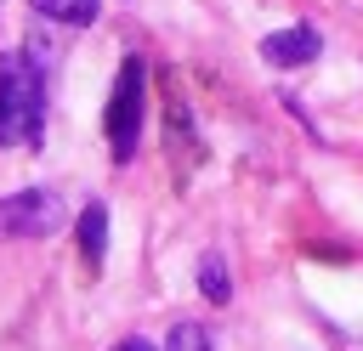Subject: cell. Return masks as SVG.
I'll return each instance as SVG.
<instances>
[{
  "instance_id": "9",
  "label": "cell",
  "mask_w": 363,
  "mask_h": 351,
  "mask_svg": "<svg viewBox=\"0 0 363 351\" xmlns=\"http://www.w3.org/2000/svg\"><path fill=\"white\" fill-rule=\"evenodd\" d=\"M113 351H153V345H147V340H119Z\"/></svg>"
},
{
  "instance_id": "6",
  "label": "cell",
  "mask_w": 363,
  "mask_h": 351,
  "mask_svg": "<svg viewBox=\"0 0 363 351\" xmlns=\"http://www.w3.org/2000/svg\"><path fill=\"white\" fill-rule=\"evenodd\" d=\"M28 6L57 23H96V11H102V0H28Z\"/></svg>"
},
{
  "instance_id": "4",
  "label": "cell",
  "mask_w": 363,
  "mask_h": 351,
  "mask_svg": "<svg viewBox=\"0 0 363 351\" xmlns=\"http://www.w3.org/2000/svg\"><path fill=\"white\" fill-rule=\"evenodd\" d=\"M318 51H323V34H318L312 23H295V28H278V34L261 40V57H267L272 68H301V62H312Z\"/></svg>"
},
{
  "instance_id": "2",
  "label": "cell",
  "mask_w": 363,
  "mask_h": 351,
  "mask_svg": "<svg viewBox=\"0 0 363 351\" xmlns=\"http://www.w3.org/2000/svg\"><path fill=\"white\" fill-rule=\"evenodd\" d=\"M142 108H147V62L142 57H125L119 62V79H113V96H108V113H102V130H108V147H113L119 164L136 153Z\"/></svg>"
},
{
  "instance_id": "1",
  "label": "cell",
  "mask_w": 363,
  "mask_h": 351,
  "mask_svg": "<svg viewBox=\"0 0 363 351\" xmlns=\"http://www.w3.org/2000/svg\"><path fill=\"white\" fill-rule=\"evenodd\" d=\"M45 130V79L34 57H0V147H34Z\"/></svg>"
},
{
  "instance_id": "8",
  "label": "cell",
  "mask_w": 363,
  "mask_h": 351,
  "mask_svg": "<svg viewBox=\"0 0 363 351\" xmlns=\"http://www.w3.org/2000/svg\"><path fill=\"white\" fill-rule=\"evenodd\" d=\"M164 351H210V334L199 323H176L170 340H164Z\"/></svg>"
},
{
  "instance_id": "5",
  "label": "cell",
  "mask_w": 363,
  "mask_h": 351,
  "mask_svg": "<svg viewBox=\"0 0 363 351\" xmlns=\"http://www.w3.org/2000/svg\"><path fill=\"white\" fill-rule=\"evenodd\" d=\"M79 255H85L91 272H96L102 255H108V209H102V204H85V215H79Z\"/></svg>"
},
{
  "instance_id": "3",
  "label": "cell",
  "mask_w": 363,
  "mask_h": 351,
  "mask_svg": "<svg viewBox=\"0 0 363 351\" xmlns=\"http://www.w3.org/2000/svg\"><path fill=\"white\" fill-rule=\"evenodd\" d=\"M68 226V209L51 187H23L11 198H0V232L6 238H51Z\"/></svg>"
},
{
  "instance_id": "7",
  "label": "cell",
  "mask_w": 363,
  "mask_h": 351,
  "mask_svg": "<svg viewBox=\"0 0 363 351\" xmlns=\"http://www.w3.org/2000/svg\"><path fill=\"white\" fill-rule=\"evenodd\" d=\"M199 289H204V300H216V306H221V300L233 294V283H227V266H221L216 255H210V260L199 266Z\"/></svg>"
}]
</instances>
